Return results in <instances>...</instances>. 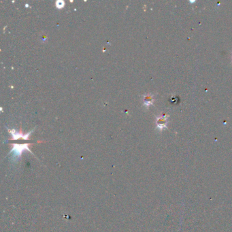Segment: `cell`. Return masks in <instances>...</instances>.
I'll list each match as a JSON object with an SVG mask.
<instances>
[{
	"label": "cell",
	"mask_w": 232,
	"mask_h": 232,
	"mask_svg": "<svg viewBox=\"0 0 232 232\" xmlns=\"http://www.w3.org/2000/svg\"><path fill=\"white\" fill-rule=\"evenodd\" d=\"M31 144H14L12 146V149H11L10 152V153H12V160L14 162L17 161L18 160L21 158V157L22 154V153L25 151H27L29 152H30L31 153H33L31 150L29 149V146Z\"/></svg>",
	"instance_id": "cell-1"
},
{
	"label": "cell",
	"mask_w": 232,
	"mask_h": 232,
	"mask_svg": "<svg viewBox=\"0 0 232 232\" xmlns=\"http://www.w3.org/2000/svg\"><path fill=\"white\" fill-rule=\"evenodd\" d=\"M34 129L31 130V132H29V133H26V134H23L22 132V131H20V132H16L15 129H12V130H9V132L10 133L12 136V140H16L18 139H23L25 140H29V136H30L31 133L34 132Z\"/></svg>",
	"instance_id": "cell-2"
},
{
	"label": "cell",
	"mask_w": 232,
	"mask_h": 232,
	"mask_svg": "<svg viewBox=\"0 0 232 232\" xmlns=\"http://www.w3.org/2000/svg\"><path fill=\"white\" fill-rule=\"evenodd\" d=\"M157 127L159 130H162L167 126V117L166 115H163L162 116H159L157 118Z\"/></svg>",
	"instance_id": "cell-3"
},
{
	"label": "cell",
	"mask_w": 232,
	"mask_h": 232,
	"mask_svg": "<svg viewBox=\"0 0 232 232\" xmlns=\"http://www.w3.org/2000/svg\"><path fill=\"white\" fill-rule=\"evenodd\" d=\"M144 100V106L146 108H149V106L152 105L154 102V97L151 94H146L143 97Z\"/></svg>",
	"instance_id": "cell-4"
},
{
	"label": "cell",
	"mask_w": 232,
	"mask_h": 232,
	"mask_svg": "<svg viewBox=\"0 0 232 232\" xmlns=\"http://www.w3.org/2000/svg\"><path fill=\"white\" fill-rule=\"evenodd\" d=\"M65 6V2L62 0H58V1L56 2V7L58 9H61L63 8Z\"/></svg>",
	"instance_id": "cell-5"
}]
</instances>
